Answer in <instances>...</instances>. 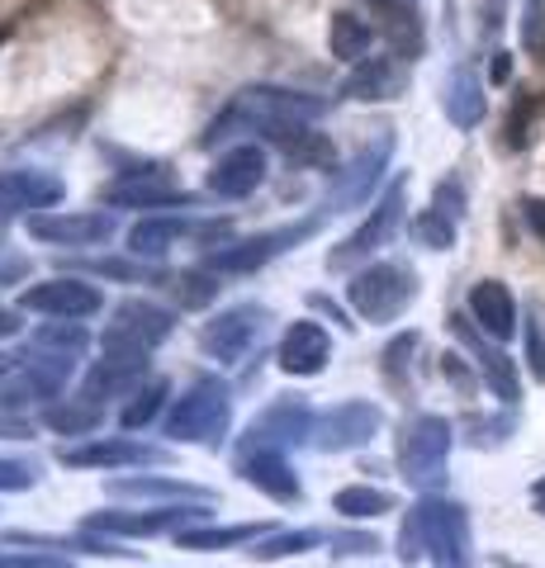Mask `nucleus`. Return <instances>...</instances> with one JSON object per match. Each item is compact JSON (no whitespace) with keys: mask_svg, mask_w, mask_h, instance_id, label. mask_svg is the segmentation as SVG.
Masks as SVG:
<instances>
[{"mask_svg":"<svg viewBox=\"0 0 545 568\" xmlns=\"http://www.w3.org/2000/svg\"><path fill=\"white\" fill-rule=\"evenodd\" d=\"M323 110H327V104L319 95L285 91V85H252V91H242L214 123H209L204 148L233 138V129H248V133H266L275 148H285L290 156H299L309 148V138H313L309 123L319 119Z\"/></svg>","mask_w":545,"mask_h":568,"instance_id":"1","label":"nucleus"},{"mask_svg":"<svg viewBox=\"0 0 545 568\" xmlns=\"http://www.w3.org/2000/svg\"><path fill=\"white\" fill-rule=\"evenodd\" d=\"M398 559L403 564L432 559L436 568H474L465 507L451 503V497H422L398 530Z\"/></svg>","mask_w":545,"mask_h":568,"instance_id":"2","label":"nucleus"},{"mask_svg":"<svg viewBox=\"0 0 545 568\" xmlns=\"http://www.w3.org/2000/svg\"><path fill=\"white\" fill-rule=\"evenodd\" d=\"M417 298V275L398 261H371L351 271L346 304L356 308L365 323H394V317Z\"/></svg>","mask_w":545,"mask_h":568,"instance_id":"3","label":"nucleus"},{"mask_svg":"<svg viewBox=\"0 0 545 568\" xmlns=\"http://www.w3.org/2000/svg\"><path fill=\"white\" fill-rule=\"evenodd\" d=\"M455 446V432L446 417L436 413H422L403 426L398 436V469H403V484L417 488V493H432L436 484L446 478V459Z\"/></svg>","mask_w":545,"mask_h":568,"instance_id":"4","label":"nucleus"},{"mask_svg":"<svg viewBox=\"0 0 545 568\" xmlns=\"http://www.w3.org/2000/svg\"><path fill=\"white\" fill-rule=\"evenodd\" d=\"M233 422V398H228V384L219 379H195L175 398L171 417H166V436L185 440V446H219V436Z\"/></svg>","mask_w":545,"mask_h":568,"instance_id":"5","label":"nucleus"},{"mask_svg":"<svg viewBox=\"0 0 545 568\" xmlns=\"http://www.w3.org/2000/svg\"><path fill=\"white\" fill-rule=\"evenodd\" d=\"M403 204H408V181L394 175L380 200L371 204V213H365V223L337 246V252H327V271H361V261H371L380 246H390V237L403 223Z\"/></svg>","mask_w":545,"mask_h":568,"instance_id":"6","label":"nucleus"},{"mask_svg":"<svg viewBox=\"0 0 545 568\" xmlns=\"http://www.w3.org/2000/svg\"><path fill=\"white\" fill-rule=\"evenodd\" d=\"M266 327H271V313L261 304H233L200 327V351L219 365H242L261 342H266Z\"/></svg>","mask_w":545,"mask_h":568,"instance_id":"7","label":"nucleus"},{"mask_svg":"<svg viewBox=\"0 0 545 568\" xmlns=\"http://www.w3.org/2000/svg\"><path fill=\"white\" fill-rule=\"evenodd\" d=\"M175 317L166 308L148 304V298H129V304H119L110 313V323H104V351H124V355H152L157 346L171 336Z\"/></svg>","mask_w":545,"mask_h":568,"instance_id":"8","label":"nucleus"},{"mask_svg":"<svg viewBox=\"0 0 545 568\" xmlns=\"http://www.w3.org/2000/svg\"><path fill=\"white\" fill-rule=\"evenodd\" d=\"M209 507L204 503H166V507H152V511H95L85 530H100V536H181L190 530V521H204Z\"/></svg>","mask_w":545,"mask_h":568,"instance_id":"9","label":"nucleus"},{"mask_svg":"<svg viewBox=\"0 0 545 568\" xmlns=\"http://www.w3.org/2000/svg\"><path fill=\"white\" fill-rule=\"evenodd\" d=\"M451 332H455V342H461V346L474 355V369H480V379L494 388V398H498L503 407H517V398H522V375H517V365L494 346V336H484L480 327H474L470 313H451Z\"/></svg>","mask_w":545,"mask_h":568,"instance_id":"10","label":"nucleus"},{"mask_svg":"<svg viewBox=\"0 0 545 568\" xmlns=\"http://www.w3.org/2000/svg\"><path fill=\"white\" fill-rule=\"evenodd\" d=\"M24 313H43V317H62V323H81V317H95L104 308V298L95 284H85L77 275H58V280H39L20 294Z\"/></svg>","mask_w":545,"mask_h":568,"instance_id":"11","label":"nucleus"},{"mask_svg":"<svg viewBox=\"0 0 545 568\" xmlns=\"http://www.w3.org/2000/svg\"><path fill=\"white\" fill-rule=\"evenodd\" d=\"M380 426H384V413L375 403H361V398L337 403L319 417V426H313V446H319L323 455H346V450L371 446Z\"/></svg>","mask_w":545,"mask_h":568,"instance_id":"12","label":"nucleus"},{"mask_svg":"<svg viewBox=\"0 0 545 568\" xmlns=\"http://www.w3.org/2000/svg\"><path fill=\"white\" fill-rule=\"evenodd\" d=\"M58 459L72 469H143V465H166L171 450L133 436H110V440H85V446H62Z\"/></svg>","mask_w":545,"mask_h":568,"instance_id":"13","label":"nucleus"},{"mask_svg":"<svg viewBox=\"0 0 545 568\" xmlns=\"http://www.w3.org/2000/svg\"><path fill=\"white\" fill-rule=\"evenodd\" d=\"M313 413L304 398H275L266 413L252 422L248 440H242V450H290V446H304L313 440Z\"/></svg>","mask_w":545,"mask_h":568,"instance_id":"14","label":"nucleus"},{"mask_svg":"<svg viewBox=\"0 0 545 568\" xmlns=\"http://www.w3.org/2000/svg\"><path fill=\"white\" fill-rule=\"evenodd\" d=\"M313 227H319V219L309 223H294V227H275V233H256L248 242H233L223 246V252L209 256V271H223V275H248V271H261L266 261H275L280 252H290L294 242H304Z\"/></svg>","mask_w":545,"mask_h":568,"instance_id":"15","label":"nucleus"},{"mask_svg":"<svg viewBox=\"0 0 545 568\" xmlns=\"http://www.w3.org/2000/svg\"><path fill=\"white\" fill-rule=\"evenodd\" d=\"M390 156H394V138L380 133L371 148H365L356 162H351V166L337 175V181H332L327 209H323V213H342V209H351V204H365V200H371V190L384 181V171H390Z\"/></svg>","mask_w":545,"mask_h":568,"instance_id":"16","label":"nucleus"},{"mask_svg":"<svg viewBox=\"0 0 545 568\" xmlns=\"http://www.w3.org/2000/svg\"><path fill=\"white\" fill-rule=\"evenodd\" d=\"M29 233L48 246H100L114 237V213H67L48 209L29 219Z\"/></svg>","mask_w":545,"mask_h":568,"instance_id":"17","label":"nucleus"},{"mask_svg":"<svg viewBox=\"0 0 545 568\" xmlns=\"http://www.w3.org/2000/svg\"><path fill=\"white\" fill-rule=\"evenodd\" d=\"M266 181V152L256 142H242V148H228L214 171L204 175V185L214 200H248V194Z\"/></svg>","mask_w":545,"mask_h":568,"instance_id":"18","label":"nucleus"},{"mask_svg":"<svg viewBox=\"0 0 545 568\" xmlns=\"http://www.w3.org/2000/svg\"><path fill=\"white\" fill-rule=\"evenodd\" d=\"M110 204L114 209H171V204L190 209L195 200H190L166 171H129L110 185Z\"/></svg>","mask_w":545,"mask_h":568,"instance_id":"19","label":"nucleus"},{"mask_svg":"<svg viewBox=\"0 0 545 568\" xmlns=\"http://www.w3.org/2000/svg\"><path fill=\"white\" fill-rule=\"evenodd\" d=\"M62 200V181L48 171H0V213H48Z\"/></svg>","mask_w":545,"mask_h":568,"instance_id":"20","label":"nucleus"},{"mask_svg":"<svg viewBox=\"0 0 545 568\" xmlns=\"http://www.w3.org/2000/svg\"><path fill=\"white\" fill-rule=\"evenodd\" d=\"M403 85H408V67H403V58H398V52H380V58L356 62V71H351L346 85H342V95L375 104V100L403 95Z\"/></svg>","mask_w":545,"mask_h":568,"instance_id":"21","label":"nucleus"},{"mask_svg":"<svg viewBox=\"0 0 545 568\" xmlns=\"http://www.w3.org/2000/svg\"><path fill=\"white\" fill-rule=\"evenodd\" d=\"M470 317L474 327L484 336H494V342H513L517 336V298L507 290L503 280H480L470 290Z\"/></svg>","mask_w":545,"mask_h":568,"instance_id":"22","label":"nucleus"},{"mask_svg":"<svg viewBox=\"0 0 545 568\" xmlns=\"http://www.w3.org/2000/svg\"><path fill=\"white\" fill-rule=\"evenodd\" d=\"M238 474L248 478L252 488L275 497V503H299V497H304V488H299L285 450H242L238 455Z\"/></svg>","mask_w":545,"mask_h":568,"instance_id":"23","label":"nucleus"},{"mask_svg":"<svg viewBox=\"0 0 545 568\" xmlns=\"http://www.w3.org/2000/svg\"><path fill=\"white\" fill-rule=\"evenodd\" d=\"M327 355H332L327 332L304 317V323H294V327L285 332V342H280V369H285V375L309 379V375H323Z\"/></svg>","mask_w":545,"mask_h":568,"instance_id":"24","label":"nucleus"},{"mask_svg":"<svg viewBox=\"0 0 545 568\" xmlns=\"http://www.w3.org/2000/svg\"><path fill=\"white\" fill-rule=\"evenodd\" d=\"M143 369H148V355H124V351H104L95 369L85 375V388H81V398L85 403H104V398H114V394H124V388H133L138 379H143Z\"/></svg>","mask_w":545,"mask_h":568,"instance_id":"25","label":"nucleus"},{"mask_svg":"<svg viewBox=\"0 0 545 568\" xmlns=\"http://www.w3.org/2000/svg\"><path fill=\"white\" fill-rule=\"evenodd\" d=\"M185 233L214 237V233H223V223L214 227V223H185V219H143V223H133V233H129V252L143 261H162Z\"/></svg>","mask_w":545,"mask_h":568,"instance_id":"26","label":"nucleus"},{"mask_svg":"<svg viewBox=\"0 0 545 568\" xmlns=\"http://www.w3.org/2000/svg\"><path fill=\"white\" fill-rule=\"evenodd\" d=\"M442 110L455 129H480L484 114H488V100H484V81L474 77L470 67H455L446 77V91H442Z\"/></svg>","mask_w":545,"mask_h":568,"instance_id":"27","label":"nucleus"},{"mask_svg":"<svg viewBox=\"0 0 545 568\" xmlns=\"http://www.w3.org/2000/svg\"><path fill=\"white\" fill-rule=\"evenodd\" d=\"M371 43H375V29L365 24L361 14H351V10L332 14V24H327V48H332V58H342V62H365V58H371Z\"/></svg>","mask_w":545,"mask_h":568,"instance_id":"28","label":"nucleus"},{"mask_svg":"<svg viewBox=\"0 0 545 568\" xmlns=\"http://www.w3.org/2000/svg\"><path fill=\"white\" fill-rule=\"evenodd\" d=\"M114 497H166V503H204V488L195 484H181V478H148V474H129V478H114L110 484Z\"/></svg>","mask_w":545,"mask_h":568,"instance_id":"29","label":"nucleus"},{"mask_svg":"<svg viewBox=\"0 0 545 568\" xmlns=\"http://www.w3.org/2000/svg\"><path fill=\"white\" fill-rule=\"evenodd\" d=\"M261 521H242V526H190V530H181V549H233V545H248V540H256L261 536Z\"/></svg>","mask_w":545,"mask_h":568,"instance_id":"30","label":"nucleus"},{"mask_svg":"<svg viewBox=\"0 0 545 568\" xmlns=\"http://www.w3.org/2000/svg\"><path fill=\"white\" fill-rule=\"evenodd\" d=\"M332 511H342L351 521H371V517H384V511H394V497L384 488H371V484H351L332 497Z\"/></svg>","mask_w":545,"mask_h":568,"instance_id":"31","label":"nucleus"},{"mask_svg":"<svg viewBox=\"0 0 545 568\" xmlns=\"http://www.w3.org/2000/svg\"><path fill=\"white\" fill-rule=\"evenodd\" d=\"M85 342H91V332H85L81 323H62V317H52L48 327L33 332V342L29 346H39V351H52V355H77L85 351Z\"/></svg>","mask_w":545,"mask_h":568,"instance_id":"32","label":"nucleus"},{"mask_svg":"<svg viewBox=\"0 0 545 568\" xmlns=\"http://www.w3.org/2000/svg\"><path fill=\"white\" fill-rule=\"evenodd\" d=\"M162 398H166V379H148V384H138L129 403H124V413H119V422L129 426V432H138V426H148L157 413H162Z\"/></svg>","mask_w":545,"mask_h":568,"instance_id":"33","label":"nucleus"},{"mask_svg":"<svg viewBox=\"0 0 545 568\" xmlns=\"http://www.w3.org/2000/svg\"><path fill=\"white\" fill-rule=\"evenodd\" d=\"M100 422V407L95 403H58V407H48V426L52 432H62V436H85L91 426Z\"/></svg>","mask_w":545,"mask_h":568,"instance_id":"34","label":"nucleus"},{"mask_svg":"<svg viewBox=\"0 0 545 568\" xmlns=\"http://www.w3.org/2000/svg\"><path fill=\"white\" fill-rule=\"evenodd\" d=\"M455 227H461V223H455V219H446V213L442 209H422L417 213V219H413V237L422 242V246H432V252H446V246L455 242Z\"/></svg>","mask_w":545,"mask_h":568,"instance_id":"35","label":"nucleus"},{"mask_svg":"<svg viewBox=\"0 0 545 568\" xmlns=\"http://www.w3.org/2000/svg\"><path fill=\"white\" fill-rule=\"evenodd\" d=\"M313 545H323L319 530H285V536H271L266 545H256L252 555L256 559H290V555H304Z\"/></svg>","mask_w":545,"mask_h":568,"instance_id":"36","label":"nucleus"},{"mask_svg":"<svg viewBox=\"0 0 545 568\" xmlns=\"http://www.w3.org/2000/svg\"><path fill=\"white\" fill-rule=\"evenodd\" d=\"M0 568H72L62 555L48 549H0Z\"/></svg>","mask_w":545,"mask_h":568,"instance_id":"37","label":"nucleus"},{"mask_svg":"<svg viewBox=\"0 0 545 568\" xmlns=\"http://www.w3.org/2000/svg\"><path fill=\"white\" fill-rule=\"evenodd\" d=\"M432 209H442L446 219L461 223V219H465V185L455 181V175H446V181L432 190Z\"/></svg>","mask_w":545,"mask_h":568,"instance_id":"38","label":"nucleus"},{"mask_svg":"<svg viewBox=\"0 0 545 568\" xmlns=\"http://www.w3.org/2000/svg\"><path fill=\"white\" fill-rule=\"evenodd\" d=\"M39 484V469L24 465V459H0V493H24Z\"/></svg>","mask_w":545,"mask_h":568,"instance_id":"39","label":"nucleus"},{"mask_svg":"<svg viewBox=\"0 0 545 568\" xmlns=\"http://www.w3.org/2000/svg\"><path fill=\"white\" fill-rule=\"evenodd\" d=\"M522 43L526 48L545 43V0H522Z\"/></svg>","mask_w":545,"mask_h":568,"instance_id":"40","label":"nucleus"},{"mask_svg":"<svg viewBox=\"0 0 545 568\" xmlns=\"http://www.w3.org/2000/svg\"><path fill=\"white\" fill-rule=\"evenodd\" d=\"M522 336H526V365H532V379L545 384V332H541L536 317H526Z\"/></svg>","mask_w":545,"mask_h":568,"instance_id":"41","label":"nucleus"},{"mask_svg":"<svg viewBox=\"0 0 545 568\" xmlns=\"http://www.w3.org/2000/svg\"><path fill=\"white\" fill-rule=\"evenodd\" d=\"M417 351V336L408 332V336H398V342L384 351V375H390L394 384H403V365H408V355Z\"/></svg>","mask_w":545,"mask_h":568,"instance_id":"42","label":"nucleus"},{"mask_svg":"<svg viewBox=\"0 0 545 568\" xmlns=\"http://www.w3.org/2000/svg\"><path fill=\"white\" fill-rule=\"evenodd\" d=\"M332 549H337V555H375L380 540L371 530H342V536H332Z\"/></svg>","mask_w":545,"mask_h":568,"instance_id":"43","label":"nucleus"},{"mask_svg":"<svg viewBox=\"0 0 545 568\" xmlns=\"http://www.w3.org/2000/svg\"><path fill=\"white\" fill-rule=\"evenodd\" d=\"M522 223L532 227L536 242H545V200H541V194H526V200H522Z\"/></svg>","mask_w":545,"mask_h":568,"instance_id":"44","label":"nucleus"},{"mask_svg":"<svg viewBox=\"0 0 545 568\" xmlns=\"http://www.w3.org/2000/svg\"><path fill=\"white\" fill-rule=\"evenodd\" d=\"M29 271V265L20 261V256H14L10 252V246H6V237H0V290H6V284H14V280H20Z\"/></svg>","mask_w":545,"mask_h":568,"instance_id":"45","label":"nucleus"},{"mask_svg":"<svg viewBox=\"0 0 545 568\" xmlns=\"http://www.w3.org/2000/svg\"><path fill=\"white\" fill-rule=\"evenodd\" d=\"M480 14H484V33H498L507 20V0H480Z\"/></svg>","mask_w":545,"mask_h":568,"instance_id":"46","label":"nucleus"},{"mask_svg":"<svg viewBox=\"0 0 545 568\" xmlns=\"http://www.w3.org/2000/svg\"><path fill=\"white\" fill-rule=\"evenodd\" d=\"M446 379L451 384H461V388H474V379H470V369H465V355H446Z\"/></svg>","mask_w":545,"mask_h":568,"instance_id":"47","label":"nucleus"},{"mask_svg":"<svg viewBox=\"0 0 545 568\" xmlns=\"http://www.w3.org/2000/svg\"><path fill=\"white\" fill-rule=\"evenodd\" d=\"M488 77H494V81L503 85L507 77H513V58H507V52H494V67H488Z\"/></svg>","mask_w":545,"mask_h":568,"instance_id":"48","label":"nucleus"},{"mask_svg":"<svg viewBox=\"0 0 545 568\" xmlns=\"http://www.w3.org/2000/svg\"><path fill=\"white\" fill-rule=\"evenodd\" d=\"M14 332H20V323H14V313L0 308V336H14Z\"/></svg>","mask_w":545,"mask_h":568,"instance_id":"49","label":"nucleus"},{"mask_svg":"<svg viewBox=\"0 0 545 568\" xmlns=\"http://www.w3.org/2000/svg\"><path fill=\"white\" fill-rule=\"evenodd\" d=\"M532 503H536V511L545 517V478H536V488H532Z\"/></svg>","mask_w":545,"mask_h":568,"instance_id":"50","label":"nucleus"},{"mask_svg":"<svg viewBox=\"0 0 545 568\" xmlns=\"http://www.w3.org/2000/svg\"><path fill=\"white\" fill-rule=\"evenodd\" d=\"M10 365H14V361H10V355H0V379H6V375H10Z\"/></svg>","mask_w":545,"mask_h":568,"instance_id":"51","label":"nucleus"},{"mask_svg":"<svg viewBox=\"0 0 545 568\" xmlns=\"http://www.w3.org/2000/svg\"><path fill=\"white\" fill-rule=\"evenodd\" d=\"M371 6H380V10H394V6H398V0H371Z\"/></svg>","mask_w":545,"mask_h":568,"instance_id":"52","label":"nucleus"}]
</instances>
